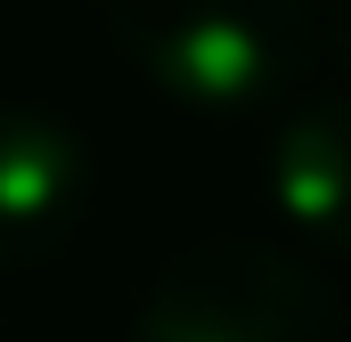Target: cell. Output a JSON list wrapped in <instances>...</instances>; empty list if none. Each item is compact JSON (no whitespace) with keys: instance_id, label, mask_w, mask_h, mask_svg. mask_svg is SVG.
Instances as JSON below:
<instances>
[{"instance_id":"obj_2","label":"cell","mask_w":351,"mask_h":342,"mask_svg":"<svg viewBox=\"0 0 351 342\" xmlns=\"http://www.w3.org/2000/svg\"><path fill=\"white\" fill-rule=\"evenodd\" d=\"M131 342H343V310L311 261L221 237L147 285Z\"/></svg>"},{"instance_id":"obj_4","label":"cell","mask_w":351,"mask_h":342,"mask_svg":"<svg viewBox=\"0 0 351 342\" xmlns=\"http://www.w3.org/2000/svg\"><path fill=\"white\" fill-rule=\"evenodd\" d=\"M269 204L319 253H351V98H311L269 139Z\"/></svg>"},{"instance_id":"obj_1","label":"cell","mask_w":351,"mask_h":342,"mask_svg":"<svg viewBox=\"0 0 351 342\" xmlns=\"http://www.w3.org/2000/svg\"><path fill=\"white\" fill-rule=\"evenodd\" d=\"M106 33L139 82L180 106L237 114L311 66V0H106Z\"/></svg>"},{"instance_id":"obj_3","label":"cell","mask_w":351,"mask_h":342,"mask_svg":"<svg viewBox=\"0 0 351 342\" xmlns=\"http://www.w3.org/2000/svg\"><path fill=\"white\" fill-rule=\"evenodd\" d=\"M90 204L82 139L33 106L0 114V269H41Z\"/></svg>"},{"instance_id":"obj_5","label":"cell","mask_w":351,"mask_h":342,"mask_svg":"<svg viewBox=\"0 0 351 342\" xmlns=\"http://www.w3.org/2000/svg\"><path fill=\"white\" fill-rule=\"evenodd\" d=\"M327 41H335V57L351 66V0H327Z\"/></svg>"}]
</instances>
